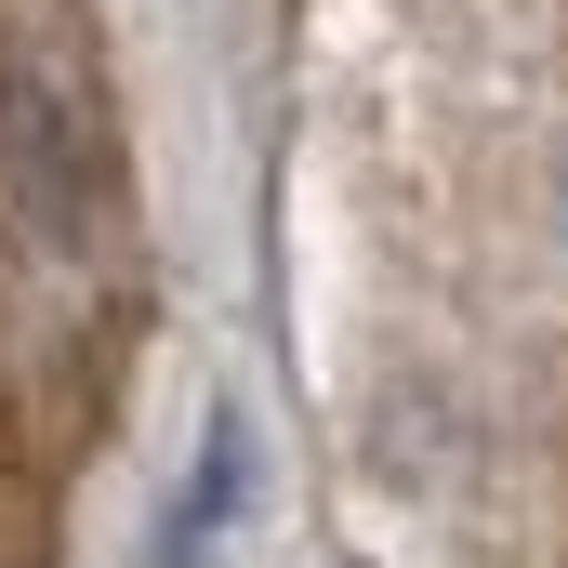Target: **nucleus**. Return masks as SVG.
<instances>
[{
  "instance_id": "obj_2",
  "label": "nucleus",
  "mask_w": 568,
  "mask_h": 568,
  "mask_svg": "<svg viewBox=\"0 0 568 568\" xmlns=\"http://www.w3.org/2000/svg\"><path fill=\"white\" fill-rule=\"evenodd\" d=\"M239 476H252V449H239V424H212V436H199V476H185V503H172V529L145 542V568H212L225 516H239Z\"/></svg>"
},
{
  "instance_id": "obj_3",
  "label": "nucleus",
  "mask_w": 568,
  "mask_h": 568,
  "mask_svg": "<svg viewBox=\"0 0 568 568\" xmlns=\"http://www.w3.org/2000/svg\"><path fill=\"white\" fill-rule=\"evenodd\" d=\"M556 239H568V145H556Z\"/></svg>"
},
{
  "instance_id": "obj_1",
  "label": "nucleus",
  "mask_w": 568,
  "mask_h": 568,
  "mask_svg": "<svg viewBox=\"0 0 568 568\" xmlns=\"http://www.w3.org/2000/svg\"><path fill=\"white\" fill-rule=\"evenodd\" d=\"M106 199H120V145H106L93 53L40 13H0V212L40 252H93Z\"/></svg>"
}]
</instances>
